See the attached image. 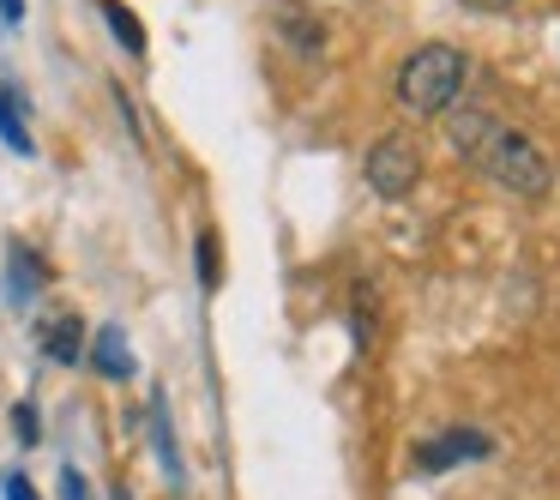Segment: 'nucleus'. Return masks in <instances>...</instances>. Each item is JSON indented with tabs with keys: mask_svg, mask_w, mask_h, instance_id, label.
Returning a JSON list of instances; mask_svg holds the SVG:
<instances>
[{
	"mask_svg": "<svg viewBox=\"0 0 560 500\" xmlns=\"http://www.w3.org/2000/svg\"><path fill=\"white\" fill-rule=\"evenodd\" d=\"M0 13H7V19L19 25V19H25V0H0Z\"/></svg>",
	"mask_w": 560,
	"mask_h": 500,
	"instance_id": "obj_15",
	"label": "nucleus"
},
{
	"mask_svg": "<svg viewBox=\"0 0 560 500\" xmlns=\"http://www.w3.org/2000/svg\"><path fill=\"white\" fill-rule=\"evenodd\" d=\"M446 146L458 151L464 163H476L494 187H506V194H518V199H542L548 187H555V170H548L542 151H536L518 127H500L494 115H482V109H446Z\"/></svg>",
	"mask_w": 560,
	"mask_h": 500,
	"instance_id": "obj_1",
	"label": "nucleus"
},
{
	"mask_svg": "<svg viewBox=\"0 0 560 500\" xmlns=\"http://www.w3.org/2000/svg\"><path fill=\"white\" fill-rule=\"evenodd\" d=\"M482 452H488V434H476V428H452V434L416 446V470L434 476V470H446V464H458V458H482Z\"/></svg>",
	"mask_w": 560,
	"mask_h": 500,
	"instance_id": "obj_4",
	"label": "nucleus"
},
{
	"mask_svg": "<svg viewBox=\"0 0 560 500\" xmlns=\"http://www.w3.org/2000/svg\"><path fill=\"white\" fill-rule=\"evenodd\" d=\"M7 500H37V488H31V476H7Z\"/></svg>",
	"mask_w": 560,
	"mask_h": 500,
	"instance_id": "obj_13",
	"label": "nucleus"
},
{
	"mask_svg": "<svg viewBox=\"0 0 560 500\" xmlns=\"http://www.w3.org/2000/svg\"><path fill=\"white\" fill-rule=\"evenodd\" d=\"M43 278H49L43 259L31 254V247H13V302H31V295L43 290Z\"/></svg>",
	"mask_w": 560,
	"mask_h": 500,
	"instance_id": "obj_9",
	"label": "nucleus"
},
{
	"mask_svg": "<svg viewBox=\"0 0 560 500\" xmlns=\"http://www.w3.org/2000/svg\"><path fill=\"white\" fill-rule=\"evenodd\" d=\"M13 422H19V440H25V446H37V434H43V428H37V410H31V404H19V410H13Z\"/></svg>",
	"mask_w": 560,
	"mask_h": 500,
	"instance_id": "obj_12",
	"label": "nucleus"
},
{
	"mask_svg": "<svg viewBox=\"0 0 560 500\" xmlns=\"http://www.w3.org/2000/svg\"><path fill=\"white\" fill-rule=\"evenodd\" d=\"M464 79H470V61H464L452 43H422V49L398 67V103L410 115H446L452 103H458Z\"/></svg>",
	"mask_w": 560,
	"mask_h": 500,
	"instance_id": "obj_2",
	"label": "nucleus"
},
{
	"mask_svg": "<svg viewBox=\"0 0 560 500\" xmlns=\"http://www.w3.org/2000/svg\"><path fill=\"white\" fill-rule=\"evenodd\" d=\"M464 7H482V13H500V7H518V0H464Z\"/></svg>",
	"mask_w": 560,
	"mask_h": 500,
	"instance_id": "obj_14",
	"label": "nucleus"
},
{
	"mask_svg": "<svg viewBox=\"0 0 560 500\" xmlns=\"http://www.w3.org/2000/svg\"><path fill=\"white\" fill-rule=\"evenodd\" d=\"M43 356H49V362H79V356H85V332H79L73 314H55L49 326H43Z\"/></svg>",
	"mask_w": 560,
	"mask_h": 500,
	"instance_id": "obj_6",
	"label": "nucleus"
},
{
	"mask_svg": "<svg viewBox=\"0 0 560 500\" xmlns=\"http://www.w3.org/2000/svg\"><path fill=\"white\" fill-rule=\"evenodd\" d=\"M416 182H422V151H416L410 133H386L374 151H368V187H374L380 199L416 194Z\"/></svg>",
	"mask_w": 560,
	"mask_h": 500,
	"instance_id": "obj_3",
	"label": "nucleus"
},
{
	"mask_svg": "<svg viewBox=\"0 0 560 500\" xmlns=\"http://www.w3.org/2000/svg\"><path fill=\"white\" fill-rule=\"evenodd\" d=\"M199 283H206V290H218V242H211V235H199Z\"/></svg>",
	"mask_w": 560,
	"mask_h": 500,
	"instance_id": "obj_11",
	"label": "nucleus"
},
{
	"mask_svg": "<svg viewBox=\"0 0 560 500\" xmlns=\"http://www.w3.org/2000/svg\"><path fill=\"white\" fill-rule=\"evenodd\" d=\"M271 25H278L283 49H295V55H319V49H326V25H319L307 7H295V0L271 7Z\"/></svg>",
	"mask_w": 560,
	"mask_h": 500,
	"instance_id": "obj_5",
	"label": "nucleus"
},
{
	"mask_svg": "<svg viewBox=\"0 0 560 500\" xmlns=\"http://www.w3.org/2000/svg\"><path fill=\"white\" fill-rule=\"evenodd\" d=\"M91 362L103 368V380H127V374H133V350H127L121 326H103V332H97V344H91Z\"/></svg>",
	"mask_w": 560,
	"mask_h": 500,
	"instance_id": "obj_7",
	"label": "nucleus"
},
{
	"mask_svg": "<svg viewBox=\"0 0 560 500\" xmlns=\"http://www.w3.org/2000/svg\"><path fill=\"white\" fill-rule=\"evenodd\" d=\"M97 7H103V19L115 25V43H121L127 55H145V25H139V19L127 13L121 0H97Z\"/></svg>",
	"mask_w": 560,
	"mask_h": 500,
	"instance_id": "obj_8",
	"label": "nucleus"
},
{
	"mask_svg": "<svg viewBox=\"0 0 560 500\" xmlns=\"http://www.w3.org/2000/svg\"><path fill=\"white\" fill-rule=\"evenodd\" d=\"M0 139L13 151H31V121H25V109H19V97L7 85H0Z\"/></svg>",
	"mask_w": 560,
	"mask_h": 500,
	"instance_id": "obj_10",
	"label": "nucleus"
}]
</instances>
